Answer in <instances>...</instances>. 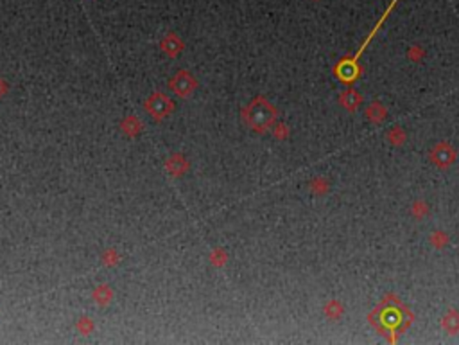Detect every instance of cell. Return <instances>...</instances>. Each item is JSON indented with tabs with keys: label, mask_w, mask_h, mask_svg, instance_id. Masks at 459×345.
<instances>
[{
	"label": "cell",
	"mask_w": 459,
	"mask_h": 345,
	"mask_svg": "<svg viewBox=\"0 0 459 345\" xmlns=\"http://www.w3.org/2000/svg\"><path fill=\"white\" fill-rule=\"evenodd\" d=\"M443 328H445L450 335H454V333L459 331V313L457 311H450V313L443 318Z\"/></svg>",
	"instance_id": "8992f818"
},
{
	"label": "cell",
	"mask_w": 459,
	"mask_h": 345,
	"mask_svg": "<svg viewBox=\"0 0 459 345\" xmlns=\"http://www.w3.org/2000/svg\"><path fill=\"white\" fill-rule=\"evenodd\" d=\"M360 101H362L360 94L357 92V90H353V88H348L346 92L341 94V97H339V103L343 104L346 110H350V112H355L357 108H359Z\"/></svg>",
	"instance_id": "277c9868"
},
{
	"label": "cell",
	"mask_w": 459,
	"mask_h": 345,
	"mask_svg": "<svg viewBox=\"0 0 459 345\" xmlns=\"http://www.w3.org/2000/svg\"><path fill=\"white\" fill-rule=\"evenodd\" d=\"M431 160L434 162L438 168H449L454 160H456V151L452 150L450 144H436L434 150L431 151Z\"/></svg>",
	"instance_id": "3957f363"
},
{
	"label": "cell",
	"mask_w": 459,
	"mask_h": 345,
	"mask_svg": "<svg viewBox=\"0 0 459 345\" xmlns=\"http://www.w3.org/2000/svg\"><path fill=\"white\" fill-rule=\"evenodd\" d=\"M404 139H406V137H404V133H402V130L400 128H395L391 133H389V140H391L395 146H400V144L404 142Z\"/></svg>",
	"instance_id": "52a82bcc"
},
{
	"label": "cell",
	"mask_w": 459,
	"mask_h": 345,
	"mask_svg": "<svg viewBox=\"0 0 459 345\" xmlns=\"http://www.w3.org/2000/svg\"><path fill=\"white\" fill-rule=\"evenodd\" d=\"M366 115H368V117H370V121H373V122H380L382 119L386 117V108L382 106L380 103H373V104H370V106H368Z\"/></svg>",
	"instance_id": "5b68a950"
},
{
	"label": "cell",
	"mask_w": 459,
	"mask_h": 345,
	"mask_svg": "<svg viewBox=\"0 0 459 345\" xmlns=\"http://www.w3.org/2000/svg\"><path fill=\"white\" fill-rule=\"evenodd\" d=\"M395 4H396V0H393V2L389 4V7L384 11V14H382L380 20L377 22V25H375V27H373V31H371L370 34L366 36V40H364V42H362V45L359 47V50H357V52H355V56L350 58V60L339 61V63L336 65V68H334V74H336L337 78H339L343 83H352V81H355V79L359 78V65H357V63H359L360 54H362L364 50H366V47L370 45V42H371V40H373V36L377 34L378 29H380L382 22H384L386 18L389 16V13H391V9H393V7H395Z\"/></svg>",
	"instance_id": "6da1fadb"
},
{
	"label": "cell",
	"mask_w": 459,
	"mask_h": 345,
	"mask_svg": "<svg viewBox=\"0 0 459 345\" xmlns=\"http://www.w3.org/2000/svg\"><path fill=\"white\" fill-rule=\"evenodd\" d=\"M341 311H343V307L339 306V302H330L329 306H327V315L332 318H337L341 315Z\"/></svg>",
	"instance_id": "ba28073f"
},
{
	"label": "cell",
	"mask_w": 459,
	"mask_h": 345,
	"mask_svg": "<svg viewBox=\"0 0 459 345\" xmlns=\"http://www.w3.org/2000/svg\"><path fill=\"white\" fill-rule=\"evenodd\" d=\"M276 119V110L264 99L255 101V104L251 106V117L250 124L257 130H265L273 124V121Z\"/></svg>",
	"instance_id": "7a4b0ae2"
}]
</instances>
